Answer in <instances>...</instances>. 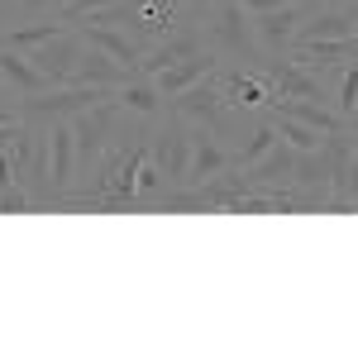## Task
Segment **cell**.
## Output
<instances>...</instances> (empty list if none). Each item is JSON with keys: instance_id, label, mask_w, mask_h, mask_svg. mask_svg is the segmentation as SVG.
Here are the masks:
<instances>
[{"instance_id": "obj_23", "label": "cell", "mask_w": 358, "mask_h": 358, "mask_svg": "<svg viewBox=\"0 0 358 358\" xmlns=\"http://www.w3.org/2000/svg\"><path fill=\"white\" fill-rule=\"evenodd\" d=\"M277 138H282V134H277L273 115H268V110H258V124H253V134L244 138V148H239V153H234V163H239V167L258 163V158H263V153H268V148H273Z\"/></svg>"}, {"instance_id": "obj_5", "label": "cell", "mask_w": 358, "mask_h": 358, "mask_svg": "<svg viewBox=\"0 0 358 358\" xmlns=\"http://www.w3.org/2000/svg\"><path fill=\"white\" fill-rule=\"evenodd\" d=\"M167 110L182 115L187 124H206V129H215V134H224V115H229V106H224V91H220V72H210L206 82L187 86V91H177V96H167Z\"/></svg>"}, {"instance_id": "obj_26", "label": "cell", "mask_w": 358, "mask_h": 358, "mask_svg": "<svg viewBox=\"0 0 358 358\" xmlns=\"http://www.w3.org/2000/svg\"><path fill=\"white\" fill-rule=\"evenodd\" d=\"M62 5H67V0H20V10H24V15H43V10H62Z\"/></svg>"}, {"instance_id": "obj_30", "label": "cell", "mask_w": 358, "mask_h": 358, "mask_svg": "<svg viewBox=\"0 0 358 358\" xmlns=\"http://www.w3.org/2000/svg\"><path fill=\"white\" fill-rule=\"evenodd\" d=\"M187 5H192V15H201V10H206L210 0H187Z\"/></svg>"}, {"instance_id": "obj_17", "label": "cell", "mask_w": 358, "mask_h": 358, "mask_svg": "<svg viewBox=\"0 0 358 358\" xmlns=\"http://www.w3.org/2000/svg\"><path fill=\"white\" fill-rule=\"evenodd\" d=\"M220 67H224V57H220V53H210V48H201V53L182 57V62H172L167 72H158L153 82H158V91H163V101H167V96H177V91H187V86L206 82V77H210V72H220Z\"/></svg>"}, {"instance_id": "obj_9", "label": "cell", "mask_w": 358, "mask_h": 358, "mask_svg": "<svg viewBox=\"0 0 358 358\" xmlns=\"http://www.w3.org/2000/svg\"><path fill=\"white\" fill-rule=\"evenodd\" d=\"M86 48V38H82V29L72 24L67 34H57V38H48L43 48H34V67L48 77V86H67L72 82V72H77V57H82Z\"/></svg>"}, {"instance_id": "obj_14", "label": "cell", "mask_w": 358, "mask_h": 358, "mask_svg": "<svg viewBox=\"0 0 358 358\" xmlns=\"http://www.w3.org/2000/svg\"><path fill=\"white\" fill-rule=\"evenodd\" d=\"M77 29H82L86 43L106 48V53H110L115 62H124L129 72H138V62H143V53H148V43L134 38L129 29H120V24H91V20H77Z\"/></svg>"}, {"instance_id": "obj_2", "label": "cell", "mask_w": 358, "mask_h": 358, "mask_svg": "<svg viewBox=\"0 0 358 358\" xmlns=\"http://www.w3.org/2000/svg\"><path fill=\"white\" fill-rule=\"evenodd\" d=\"M15 163V182H24V192L34 196V210L53 206V163H48V124H20V138L10 148Z\"/></svg>"}, {"instance_id": "obj_34", "label": "cell", "mask_w": 358, "mask_h": 358, "mask_svg": "<svg viewBox=\"0 0 358 358\" xmlns=\"http://www.w3.org/2000/svg\"><path fill=\"white\" fill-rule=\"evenodd\" d=\"M310 5H325V0H310Z\"/></svg>"}, {"instance_id": "obj_16", "label": "cell", "mask_w": 358, "mask_h": 358, "mask_svg": "<svg viewBox=\"0 0 358 358\" xmlns=\"http://www.w3.org/2000/svg\"><path fill=\"white\" fill-rule=\"evenodd\" d=\"M224 167H234V153L220 143V134L215 129H192V172H187V187H201V182H210L215 172H224Z\"/></svg>"}, {"instance_id": "obj_11", "label": "cell", "mask_w": 358, "mask_h": 358, "mask_svg": "<svg viewBox=\"0 0 358 358\" xmlns=\"http://www.w3.org/2000/svg\"><path fill=\"white\" fill-rule=\"evenodd\" d=\"M310 0H292L282 10H268V15H253V34H258V48L263 53H287L292 38H296V24L306 20Z\"/></svg>"}, {"instance_id": "obj_12", "label": "cell", "mask_w": 358, "mask_h": 358, "mask_svg": "<svg viewBox=\"0 0 358 358\" xmlns=\"http://www.w3.org/2000/svg\"><path fill=\"white\" fill-rule=\"evenodd\" d=\"M201 48H206L201 24H182L177 34H167V38H158V43H148V53H143V62H138V72H143V77H158V72L172 67V62L201 53Z\"/></svg>"}, {"instance_id": "obj_32", "label": "cell", "mask_w": 358, "mask_h": 358, "mask_svg": "<svg viewBox=\"0 0 358 358\" xmlns=\"http://www.w3.org/2000/svg\"><path fill=\"white\" fill-rule=\"evenodd\" d=\"M349 43H354V53H358V34H349Z\"/></svg>"}, {"instance_id": "obj_6", "label": "cell", "mask_w": 358, "mask_h": 358, "mask_svg": "<svg viewBox=\"0 0 358 358\" xmlns=\"http://www.w3.org/2000/svg\"><path fill=\"white\" fill-rule=\"evenodd\" d=\"M153 163L163 167V187L167 192H187V172H192V129L182 115H172L163 129L153 134Z\"/></svg>"}, {"instance_id": "obj_8", "label": "cell", "mask_w": 358, "mask_h": 358, "mask_svg": "<svg viewBox=\"0 0 358 358\" xmlns=\"http://www.w3.org/2000/svg\"><path fill=\"white\" fill-rule=\"evenodd\" d=\"M358 34V0H325V5H310L306 20L296 24L292 43H315V38H349Z\"/></svg>"}, {"instance_id": "obj_22", "label": "cell", "mask_w": 358, "mask_h": 358, "mask_svg": "<svg viewBox=\"0 0 358 358\" xmlns=\"http://www.w3.org/2000/svg\"><path fill=\"white\" fill-rule=\"evenodd\" d=\"M67 20L62 15H48V20H34V24H15L0 34V48H20V53H34V48H43L48 38H57V34H67Z\"/></svg>"}, {"instance_id": "obj_19", "label": "cell", "mask_w": 358, "mask_h": 358, "mask_svg": "<svg viewBox=\"0 0 358 358\" xmlns=\"http://www.w3.org/2000/svg\"><path fill=\"white\" fill-rule=\"evenodd\" d=\"M268 115H292V120H301L310 129H320V134H339V129H349V120L330 106H320V101H296V96H282V101H268Z\"/></svg>"}, {"instance_id": "obj_29", "label": "cell", "mask_w": 358, "mask_h": 358, "mask_svg": "<svg viewBox=\"0 0 358 358\" xmlns=\"http://www.w3.org/2000/svg\"><path fill=\"white\" fill-rule=\"evenodd\" d=\"M0 124H20V106H0Z\"/></svg>"}, {"instance_id": "obj_24", "label": "cell", "mask_w": 358, "mask_h": 358, "mask_svg": "<svg viewBox=\"0 0 358 358\" xmlns=\"http://www.w3.org/2000/svg\"><path fill=\"white\" fill-rule=\"evenodd\" d=\"M273 124L296 153H315V148H325V138H330V134H320V129H310V124H301V120H292V115H273Z\"/></svg>"}, {"instance_id": "obj_33", "label": "cell", "mask_w": 358, "mask_h": 358, "mask_svg": "<svg viewBox=\"0 0 358 358\" xmlns=\"http://www.w3.org/2000/svg\"><path fill=\"white\" fill-rule=\"evenodd\" d=\"M354 158H358V134H354Z\"/></svg>"}, {"instance_id": "obj_21", "label": "cell", "mask_w": 358, "mask_h": 358, "mask_svg": "<svg viewBox=\"0 0 358 358\" xmlns=\"http://www.w3.org/2000/svg\"><path fill=\"white\" fill-rule=\"evenodd\" d=\"M115 101L124 106V115H138V120H158L163 115V91H158L153 77H143V72H134L129 82L120 86Z\"/></svg>"}, {"instance_id": "obj_28", "label": "cell", "mask_w": 358, "mask_h": 358, "mask_svg": "<svg viewBox=\"0 0 358 358\" xmlns=\"http://www.w3.org/2000/svg\"><path fill=\"white\" fill-rule=\"evenodd\" d=\"M20 124H24V120H20ZM20 124H0V153H5V148H15V138H20Z\"/></svg>"}, {"instance_id": "obj_25", "label": "cell", "mask_w": 358, "mask_h": 358, "mask_svg": "<svg viewBox=\"0 0 358 358\" xmlns=\"http://www.w3.org/2000/svg\"><path fill=\"white\" fill-rule=\"evenodd\" d=\"M334 110L344 115V120H354V115H358V62H344V82H339V101H334Z\"/></svg>"}, {"instance_id": "obj_27", "label": "cell", "mask_w": 358, "mask_h": 358, "mask_svg": "<svg viewBox=\"0 0 358 358\" xmlns=\"http://www.w3.org/2000/svg\"><path fill=\"white\" fill-rule=\"evenodd\" d=\"M248 15H268V10H282V5H292V0H239Z\"/></svg>"}, {"instance_id": "obj_10", "label": "cell", "mask_w": 358, "mask_h": 358, "mask_svg": "<svg viewBox=\"0 0 358 358\" xmlns=\"http://www.w3.org/2000/svg\"><path fill=\"white\" fill-rule=\"evenodd\" d=\"M220 91L229 110H248V115L268 110V101H273V86L258 67H220Z\"/></svg>"}, {"instance_id": "obj_7", "label": "cell", "mask_w": 358, "mask_h": 358, "mask_svg": "<svg viewBox=\"0 0 358 358\" xmlns=\"http://www.w3.org/2000/svg\"><path fill=\"white\" fill-rule=\"evenodd\" d=\"M292 192L306 201V210H330V192H334V148H330V143L296 158Z\"/></svg>"}, {"instance_id": "obj_15", "label": "cell", "mask_w": 358, "mask_h": 358, "mask_svg": "<svg viewBox=\"0 0 358 358\" xmlns=\"http://www.w3.org/2000/svg\"><path fill=\"white\" fill-rule=\"evenodd\" d=\"M296 148L287 143V138H277L273 148L258 158V163H248V182H253V192H273V187H292V177H296Z\"/></svg>"}, {"instance_id": "obj_3", "label": "cell", "mask_w": 358, "mask_h": 358, "mask_svg": "<svg viewBox=\"0 0 358 358\" xmlns=\"http://www.w3.org/2000/svg\"><path fill=\"white\" fill-rule=\"evenodd\" d=\"M101 101H115V86H82V82L48 86L38 96H20V120H29V124H53V120H72V115L101 106Z\"/></svg>"}, {"instance_id": "obj_31", "label": "cell", "mask_w": 358, "mask_h": 358, "mask_svg": "<svg viewBox=\"0 0 358 358\" xmlns=\"http://www.w3.org/2000/svg\"><path fill=\"white\" fill-rule=\"evenodd\" d=\"M349 134H358V115H354V120H349Z\"/></svg>"}, {"instance_id": "obj_20", "label": "cell", "mask_w": 358, "mask_h": 358, "mask_svg": "<svg viewBox=\"0 0 358 358\" xmlns=\"http://www.w3.org/2000/svg\"><path fill=\"white\" fill-rule=\"evenodd\" d=\"M0 82L10 86L15 96H38L48 91V77L34 67V57L20 53V48H0Z\"/></svg>"}, {"instance_id": "obj_18", "label": "cell", "mask_w": 358, "mask_h": 358, "mask_svg": "<svg viewBox=\"0 0 358 358\" xmlns=\"http://www.w3.org/2000/svg\"><path fill=\"white\" fill-rule=\"evenodd\" d=\"M134 72L124 67V62H115L106 48H96V43H86L82 48V57H77V72H72V82H82V86H120L129 82Z\"/></svg>"}, {"instance_id": "obj_1", "label": "cell", "mask_w": 358, "mask_h": 358, "mask_svg": "<svg viewBox=\"0 0 358 358\" xmlns=\"http://www.w3.org/2000/svg\"><path fill=\"white\" fill-rule=\"evenodd\" d=\"M248 15L239 0H210L201 10V34H206V48L220 57H244V62H263V48H258V34L248 24Z\"/></svg>"}, {"instance_id": "obj_13", "label": "cell", "mask_w": 358, "mask_h": 358, "mask_svg": "<svg viewBox=\"0 0 358 358\" xmlns=\"http://www.w3.org/2000/svg\"><path fill=\"white\" fill-rule=\"evenodd\" d=\"M48 163H53V201L77 187V138H72V120H53L48 124Z\"/></svg>"}, {"instance_id": "obj_4", "label": "cell", "mask_w": 358, "mask_h": 358, "mask_svg": "<svg viewBox=\"0 0 358 358\" xmlns=\"http://www.w3.org/2000/svg\"><path fill=\"white\" fill-rule=\"evenodd\" d=\"M120 120H124V106L120 101H101L91 110L72 115V138H77V163H82V172H91V167L106 158V148L115 143Z\"/></svg>"}]
</instances>
